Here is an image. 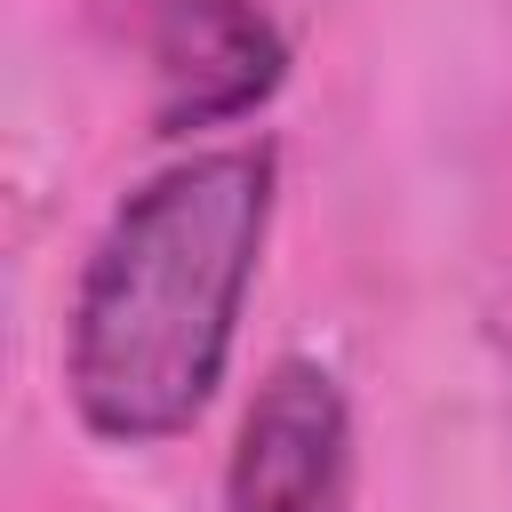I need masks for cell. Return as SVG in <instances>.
Masks as SVG:
<instances>
[{
  "label": "cell",
  "instance_id": "cell-1",
  "mask_svg": "<svg viewBox=\"0 0 512 512\" xmlns=\"http://www.w3.org/2000/svg\"><path fill=\"white\" fill-rule=\"evenodd\" d=\"M272 176V144H208L112 208L64 328V384L96 440L152 448L208 408L264 256Z\"/></svg>",
  "mask_w": 512,
  "mask_h": 512
},
{
  "label": "cell",
  "instance_id": "cell-2",
  "mask_svg": "<svg viewBox=\"0 0 512 512\" xmlns=\"http://www.w3.org/2000/svg\"><path fill=\"white\" fill-rule=\"evenodd\" d=\"M224 512H352V416L320 360H280L232 440Z\"/></svg>",
  "mask_w": 512,
  "mask_h": 512
},
{
  "label": "cell",
  "instance_id": "cell-3",
  "mask_svg": "<svg viewBox=\"0 0 512 512\" xmlns=\"http://www.w3.org/2000/svg\"><path fill=\"white\" fill-rule=\"evenodd\" d=\"M280 32L256 0H168L152 32V112L160 128H216L280 88Z\"/></svg>",
  "mask_w": 512,
  "mask_h": 512
}]
</instances>
